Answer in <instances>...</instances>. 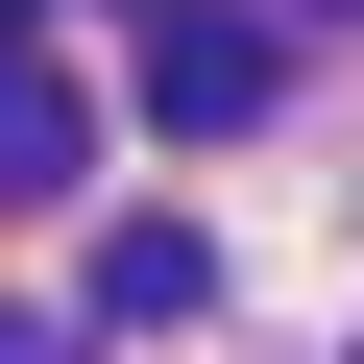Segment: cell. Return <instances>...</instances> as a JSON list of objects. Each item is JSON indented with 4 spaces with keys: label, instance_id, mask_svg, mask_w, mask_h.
<instances>
[{
    "label": "cell",
    "instance_id": "obj_1",
    "mask_svg": "<svg viewBox=\"0 0 364 364\" xmlns=\"http://www.w3.org/2000/svg\"><path fill=\"white\" fill-rule=\"evenodd\" d=\"M267 25H243V0H146V122H267Z\"/></svg>",
    "mask_w": 364,
    "mask_h": 364
},
{
    "label": "cell",
    "instance_id": "obj_5",
    "mask_svg": "<svg viewBox=\"0 0 364 364\" xmlns=\"http://www.w3.org/2000/svg\"><path fill=\"white\" fill-rule=\"evenodd\" d=\"M316 25H364V0H316Z\"/></svg>",
    "mask_w": 364,
    "mask_h": 364
},
{
    "label": "cell",
    "instance_id": "obj_4",
    "mask_svg": "<svg viewBox=\"0 0 364 364\" xmlns=\"http://www.w3.org/2000/svg\"><path fill=\"white\" fill-rule=\"evenodd\" d=\"M25 25H49V0H0V49H25Z\"/></svg>",
    "mask_w": 364,
    "mask_h": 364
},
{
    "label": "cell",
    "instance_id": "obj_2",
    "mask_svg": "<svg viewBox=\"0 0 364 364\" xmlns=\"http://www.w3.org/2000/svg\"><path fill=\"white\" fill-rule=\"evenodd\" d=\"M73 195H97V97L49 49H0V219H73Z\"/></svg>",
    "mask_w": 364,
    "mask_h": 364
},
{
    "label": "cell",
    "instance_id": "obj_3",
    "mask_svg": "<svg viewBox=\"0 0 364 364\" xmlns=\"http://www.w3.org/2000/svg\"><path fill=\"white\" fill-rule=\"evenodd\" d=\"M219 316V243L195 219H97V340H195Z\"/></svg>",
    "mask_w": 364,
    "mask_h": 364
}]
</instances>
